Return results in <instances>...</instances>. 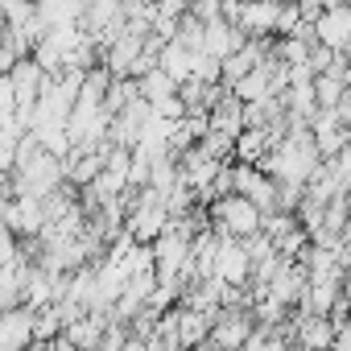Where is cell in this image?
Returning <instances> with one entry per match:
<instances>
[{
  "label": "cell",
  "instance_id": "3957f363",
  "mask_svg": "<svg viewBox=\"0 0 351 351\" xmlns=\"http://www.w3.org/2000/svg\"><path fill=\"white\" fill-rule=\"evenodd\" d=\"M314 38H318V46L343 54V46L351 42V0H343V5H326V13L314 21Z\"/></svg>",
  "mask_w": 351,
  "mask_h": 351
},
{
  "label": "cell",
  "instance_id": "6da1fadb",
  "mask_svg": "<svg viewBox=\"0 0 351 351\" xmlns=\"http://www.w3.org/2000/svg\"><path fill=\"white\" fill-rule=\"evenodd\" d=\"M207 219H211V232H215V236H223V240H248V236L261 232V219H265V215H261L248 199L228 195V199H215V203L207 207Z\"/></svg>",
  "mask_w": 351,
  "mask_h": 351
},
{
  "label": "cell",
  "instance_id": "277c9868",
  "mask_svg": "<svg viewBox=\"0 0 351 351\" xmlns=\"http://www.w3.org/2000/svg\"><path fill=\"white\" fill-rule=\"evenodd\" d=\"M248 273H252V265H248L244 244L219 236V248H215V277H219L223 285H248Z\"/></svg>",
  "mask_w": 351,
  "mask_h": 351
},
{
  "label": "cell",
  "instance_id": "7a4b0ae2",
  "mask_svg": "<svg viewBox=\"0 0 351 351\" xmlns=\"http://www.w3.org/2000/svg\"><path fill=\"white\" fill-rule=\"evenodd\" d=\"M277 17H281V5H277V0H240L232 25H236L244 38H273Z\"/></svg>",
  "mask_w": 351,
  "mask_h": 351
}]
</instances>
